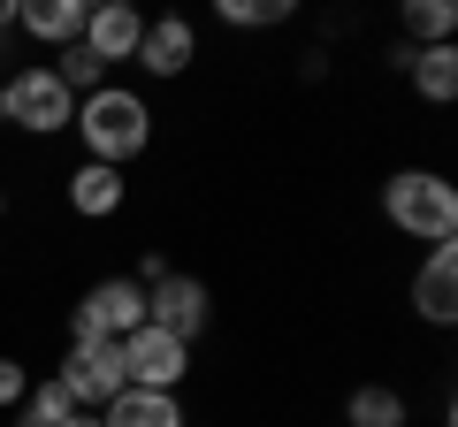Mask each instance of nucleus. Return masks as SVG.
Wrapping results in <instances>:
<instances>
[{"mask_svg":"<svg viewBox=\"0 0 458 427\" xmlns=\"http://www.w3.org/2000/svg\"><path fill=\"white\" fill-rule=\"evenodd\" d=\"M8 23H16V0H0V31H8Z\"/></svg>","mask_w":458,"mask_h":427,"instance_id":"21","label":"nucleus"},{"mask_svg":"<svg viewBox=\"0 0 458 427\" xmlns=\"http://www.w3.org/2000/svg\"><path fill=\"white\" fill-rule=\"evenodd\" d=\"M69 420H77V405H69V389H62V381H31V397H23V405H16V427H69Z\"/></svg>","mask_w":458,"mask_h":427,"instance_id":"16","label":"nucleus"},{"mask_svg":"<svg viewBox=\"0 0 458 427\" xmlns=\"http://www.w3.org/2000/svg\"><path fill=\"white\" fill-rule=\"evenodd\" d=\"M0 222H8V191H0Z\"/></svg>","mask_w":458,"mask_h":427,"instance_id":"24","label":"nucleus"},{"mask_svg":"<svg viewBox=\"0 0 458 427\" xmlns=\"http://www.w3.org/2000/svg\"><path fill=\"white\" fill-rule=\"evenodd\" d=\"M0 122H8V77H0Z\"/></svg>","mask_w":458,"mask_h":427,"instance_id":"23","label":"nucleus"},{"mask_svg":"<svg viewBox=\"0 0 458 427\" xmlns=\"http://www.w3.org/2000/svg\"><path fill=\"white\" fill-rule=\"evenodd\" d=\"M412 92H420L428 99V107H451V99H458V54L451 46H412Z\"/></svg>","mask_w":458,"mask_h":427,"instance_id":"14","label":"nucleus"},{"mask_svg":"<svg viewBox=\"0 0 458 427\" xmlns=\"http://www.w3.org/2000/svg\"><path fill=\"white\" fill-rule=\"evenodd\" d=\"M54 77H62L69 92L84 99V92H99V84H107V69H99L92 54H84V46H62V62H54Z\"/></svg>","mask_w":458,"mask_h":427,"instance_id":"19","label":"nucleus"},{"mask_svg":"<svg viewBox=\"0 0 458 427\" xmlns=\"http://www.w3.org/2000/svg\"><path fill=\"white\" fill-rule=\"evenodd\" d=\"M138 38H146V16H138V8H123V0H99V8H84V38H77V46L92 54L99 69H107V62H131Z\"/></svg>","mask_w":458,"mask_h":427,"instance_id":"8","label":"nucleus"},{"mask_svg":"<svg viewBox=\"0 0 458 427\" xmlns=\"http://www.w3.org/2000/svg\"><path fill=\"white\" fill-rule=\"evenodd\" d=\"M8 122L31 130V138H62L77 122V92L54 77V62H31V69L8 77Z\"/></svg>","mask_w":458,"mask_h":427,"instance_id":"4","label":"nucleus"},{"mask_svg":"<svg viewBox=\"0 0 458 427\" xmlns=\"http://www.w3.org/2000/svg\"><path fill=\"white\" fill-rule=\"evenodd\" d=\"M54 381L69 389L77 412H107L114 397L131 389V381H123V344H69V359L54 366Z\"/></svg>","mask_w":458,"mask_h":427,"instance_id":"5","label":"nucleus"},{"mask_svg":"<svg viewBox=\"0 0 458 427\" xmlns=\"http://www.w3.org/2000/svg\"><path fill=\"white\" fill-rule=\"evenodd\" d=\"M16 31L38 46H77L84 38V0H16Z\"/></svg>","mask_w":458,"mask_h":427,"instance_id":"11","label":"nucleus"},{"mask_svg":"<svg viewBox=\"0 0 458 427\" xmlns=\"http://www.w3.org/2000/svg\"><path fill=\"white\" fill-rule=\"evenodd\" d=\"M214 16L237 31H267V23H291V0H214Z\"/></svg>","mask_w":458,"mask_h":427,"instance_id":"18","label":"nucleus"},{"mask_svg":"<svg viewBox=\"0 0 458 427\" xmlns=\"http://www.w3.org/2000/svg\"><path fill=\"white\" fill-rule=\"evenodd\" d=\"M131 329H146V290H138L131 275L92 282V290L77 297V313H69V344H123Z\"/></svg>","mask_w":458,"mask_h":427,"instance_id":"3","label":"nucleus"},{"mask_svg":"<svg viewBox=\"0 0 458 427\" xmlns=\"http://www.w3.org/2000/svg\"><path fill=\"white\" fill-rule=\"evenodd\" d=\"M69 427H99V412H77V420H69Z\"/></svg>","mask_w":458,"mask_h":427,"instance_id":"22","label":"nucleus"},{"mask_svg":"<svg viewBox=\"0 0 458 427\" xmlns=\"http://www.w3.org/2000/svg\"><path fill=\"white\" fill-rule=\"evenodd\" d=\"M405 397L390 389V381H360V389L344 397V427H405Z\"/></svg>","mask_w":458,"mask_h":427,"instance_id":"15","label":"nucleus"},{"mask_svg":"<svg viewBox=\"0 0 458 427\" xmlns=\"http://www.w3.org/2000/svg\"><path fill=\"white\" fill-rule=\"evenodd\" d=\"M382 214H390V230L420 237V245H451L458 237V191L436 168H397L382 183Z\"/></svg>","mask_w":458,"mask_h":427,"instance_id":"2","label":"nucleus"},{"mask_svg":"<svg viewBox=\"0 0 458 427\" xmlns=\"http://www.w3.org/2000/svg\"><path fill=\"white\" fill-rule=\"evenodd\" d=\"M146 329L191 344V336L207 329V282H199V275H176V267H168L161 282H146Z\"/></svg>","mask_w":458,"mask_h":427,"instance_id":"7","label":"nucleus"},{"mask_svg":"<svg viewBox=\"0 0 458 427\" xmlns=\"http://www.w3.org/2000/svg\"><path fill=\"white\" fill-rule=\"evenodd\" d=\"M69 130L84 138V161L131 168L138 153L153 146V107H146V92H131V84H99V92L77 99V122H69Z\"/></svg>","mask_w":458,"mask_h":427,"instance_id":"1","label":"nucleus"},{"mask_svg":"<svg viewBox=\"0 0 458 427\" xmlns=\"http://www.w3.org/2000/svg\"><path fill=\"white\" fill-rule=\"evenodd\" d=\"M23 397H31V374H23V359H0V405L16 412Z\"/></svg>","mask_w":458,"mask_h":427,"instance_id":"20","label":"nucleus"},{"mask_svg":"<svg viewBox=\"0 0 458 427\" xmlns=\"http://www.w3.org/2000/svg\"><path fill=\"white\" fill-rule=\"evenodd\" d=\"M412 313L428 329H451L458 321V245H428L420 275H412Z\"/></svg>","mask_w":458,"mask_h":427,"instance_id":"9","label":"nucleus"},{"mask_svg":"<svg viewBox=\"0 0 458 427\" xmlns=\"http://www.w3.org/2000/svg\"><path fill=\"white\" fill-rule=\"evenodd\" d=\"M183 374H191V344H176V336H161V329L123 336V381H131V389H168L176 397Z\"/></svg>","mask_w":458,"mask_h":427,"instance_id":"6","label":"nucleus"},{"mask_svg":"<svg viewBox=\"0 0 458 427\" xmlns=\"http://www.w3.org/2000/svg\"><path fill=\"white\" fill-rule=\"evenodd\" d=\"M451 31H458L451 0H405V38H420V46H451Z\"/></svg>","mask_w":458,"mask_h":427,"instance_id":"17","label":"nucleus"},{"mask_svg":"<svg viewBox=\"0 0 458 427\" xmlns=\"http://www.w3.org/2000/svg\"><path fill=\"white\" fill-rule=\"evenodd\" d=\"M191 54H199V31H191V23H183V16H153L131 62L146 69V77H183V69H191Z\"/></svg>","mask_w":458,"mask_h":427,"instance_id":"10","label":"nucleus"},{"mask_svg":"<svg viewBox=\"0 0 458 427\" xmlns=\"http://www.w3.org/2000/svg\"><path fill=\"white\" fill-rule=\"evenodd\" d=\"M123 198H131L123 168H99V161H84L77 176H69V206H77L84 222H107V214H123Z\"/></svg>","mask_w":458,"mask_h":427,"instance_id":"12","label":"nucleus"},{"mask_svg":"<svg viewBox=\"0 0 458 427\" xmlns=\"http://www.w3.org/2000/svg\"><path fill=\"white\" fill-rule=\"evenodd\" d=\"M99 427H183V405L168 389H123L99 412Z\"/></svg>","mask_w":458,"mask_h":427,"instance_id":"13","label":"nucleus"}]
</instances>
